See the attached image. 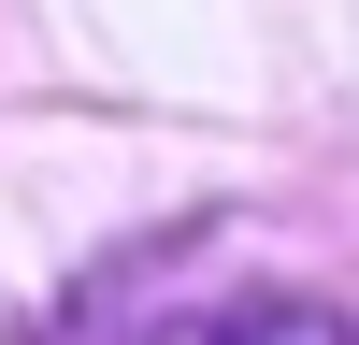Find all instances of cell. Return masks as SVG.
I'll use <instances>...</instances> for the list:
<instances>
[]
</instances>
